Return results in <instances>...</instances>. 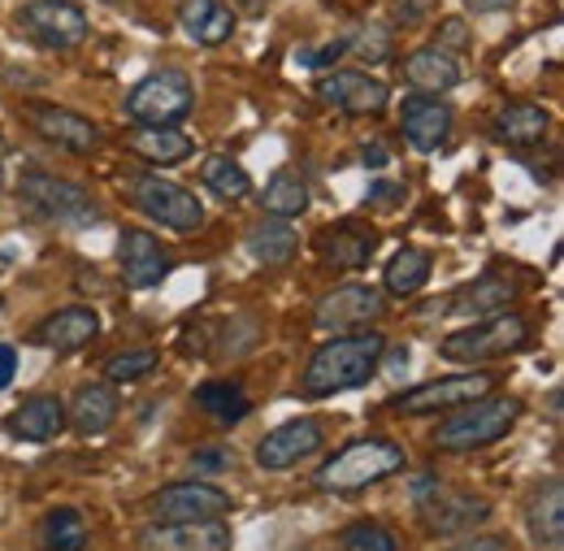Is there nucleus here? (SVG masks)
I'll use <instances>...</instances> for the list:
<instances>
[{
	"mask_svg": "<svg viewBox=\"0 0 564 551\" xmlns=\"http://www.w3.org/2000/svg\"><path fill=\"white\" fill-rule=\"evenodd\" d=\"M131 201H135V208H140L143 217L161 222V226L174 230V235H192V230L205 226V205H200V196L187 192V187H178L174 179L135 174V183H131Z\"/></svg>",
	"mask_w": 564,
	"mask_h": 551,
	"instance_id": "0eeeda50",
	"label": "nucleus"
},
{
	"mask_svg": "<svg viewBox=\"0 0 564 551\" xmlns=\"http://www.w3.org/2000/svg\"><path fill=\"white\" fill-rule=\"evenodd\" d=\"M495 374L487 369H465V374H447V378H434V382H417L409 391L395 396V409L404 417H434V413H452L478 396L495 391Z\"/></svg>",
	"mask_w": 564,
	"mask_h": 551,
	"instance_id": "1a4fd4ad",
	"label": "nucleus"
},
{
	"mask_svg": "<svg viewBox=\"0 0 564 551\" xmlns=\"http://www.w3.org/2000/svg\"><path fill=\"white\" fill-rule=\"evenodd\" d=\"M196 404L209 417H217L221 425H239L243 417L252 413V400L243 396L239 382H205V387L196 391Z\"/></svg>",
	"mask_w": 564,
	"mask_h": 551,
	"instance_id": "473e14b6",
	"label": "nucleus"
},
{
	"mask_svg": "<svg viewBox=\"0 0 564 551\" xmlns=\"http://www.w3.org/2000/svg\"><path fill=\"white\" fill-rule=\"evenodd\" d=\"M400 127H404V139L417 148V152H438L452 127H456V114L452 105H443V96H404V114H400Z\"/></svg>",
	"mask_w": 564,
	"mask_h": 551,
	"instance_id": "f3484780",
	"label": "nucleus"
},
{
	"mask_svg": "<svg viewBox=\"0 0 564 551\" xmlns=\"http://www.w3.org/2000/svg\"><path fill=\"white\" fill-rule=\"evenodd\" d=\"M365 165H387V152L382 148H365Z\"/></svg>",
	"mask_w": 564,
	"mask_h": 551,
	"instance_id": "de8ad7c7",
	"label": "nucleus"
},
{
	"mask_svg": "<svg viewBox=\"0 0 564 551\" xmlns=\"http://www.w3.org/2000/svg\"><path fill=\"white\" fill-rule=\"evenodd\" d=\"M96 335H100V313L87 309V304L57 309V313H48V317L31 331V339L40 347H48V352H78V347L91 344Z\"/></svg>",
	"mask_w": 564,
	"mask_h": 551,
	"instance_id": "6ab92c4d",
	"label": "nucleus"
},
{
	"mask_svg": "<svg viewBox=\"0 0 564 551\" xmlns=\"http://www.w3.org/2000/svg\"><path fill=\"white\" fill-rule=\"evenodd\" d=\"M4 430L22 443H53L66 430V404L57 396H31L4 417Z\"/></svg>",
	"mask_w": 564,
	"mask_h": 551,
	"instance_id": "5701e85b",
	"label": "nucleus"
},
{
	"mask_svg": "<svg viewBox=\"0 0 564 551\" xmlns=\"http://www.w3.org/2000/svg\"><path fill=\"white\" fill-rule=\"evenodd\" d=\"M178 26H183V35L192 44L217 48V44H226L235 35L239 18H235V9L226 0H183L178 4Z\"/></svg>",
	"mask_w": 564,
	"mask_h": 551,
	"instance_id": "4be33fe9",
	"label": "nucleus"
},
{
	"mask_svg": "<svg viewBox=\"0 0 564 551\" xmlns=\"http://www.w3.org/2000/svg\"><path fill=\"white\" fill-rule=\"evenodd\" d=\"M143 551H230L226 521H170L143 534Z\"/></svg>",
	"mask_w": 564,
	"mask_h": 551,
	"instance_id": "412c9836",
	"label": "nucleus"
},
{
	"mask_svg": "<svg viewBox=\"0 0 564 551\" xmlns=\"http://www.w3.org/2000/svg\"><path fill=\"white\" fill-rule=\"evenodd\" d=\"M261 208H265V217H282V222L300 217V213L308 208V183H304V174L279 170V174L265 183V192H261Z\"/></svg>",
	"mask_w": 564,
	"mask_h": 551,
	"instance_id": "7c9ffc66",
	"label": "nucleus"
},
{
	"mask_svg": "<svg viewBox=\"0 0 564 551\" xmlns=\"http://www.w3.org/2000/svg\"><path fill=\"white\" fill-rule=\"evenodd\" d=\"M230 508H235V499L213 483H174L152 495L156 526H170V521H221Z\"/></svg>",
	"mask_w": 564,
	"mask_h": 551,
	"instance_id": "9b49d317",
	"label": "nucleus"
},
{
	"mask_svg": "<svg viewBox=\"0 0 564 551\" xmlns=\"http://www.w3.org/2000/svg\"><path fill=\"white\" fill-rule=\"evenodd\" d=\"M317 100L339 114L365 118V114H382L391 105V87L365 69H330L326 78H317Z\"/></svg>",
	"mask_w": 564,
	"mask_h": 551,
	"instance_id": "f8f14e48",
	"label": "nucleus"
},
{
	"mask_svg": "<svg viewBox=\"0 0 564 551\" xmlns=\"http://www.w3.org/2000/svg\"><path fill=\"white\" fill-rule=\"evenodd\" d=\"M140 161L148 165H156V170H170V165H183L187 156H192V136H183L178 127H131L127 139H122Z\"/></svg>",
	"mask_w": 564,
	"mask_h": 551,
	"instance_id": "bb28decb",
	"label": "nucleus"
},
{
	"mask_svg": "<svg viewBox=\"0 0 564 551\" xmlns=\"http://www.w3.org/2000/svg\"><path fill=\"white\" fill-rule=\"evenodd\" d=\"M474 40H469V26L460 22V18H443L438 22V48L443 53H465Z\"/></svg>",
	"mask_w": 564,
	"mask_h": 551,
	"instance_id": "58836bf2",
	"label": "nucleus"
},
{
	"mask_svg": "<svg viewBox=\"0 0 564 551\" xmlns=\"http://www.w3.org/2000/svg\"><path fill=\"white\" fill-rule=\"evenodd\" d=\"M525 413V404L517 396H478L460 409H452V417L438 425L434 434V447L438 452H452V456H465V452H482L499 439H508L517 430V421Z\"/></svg>",
	"mask_w": 564,
	"mask_h": 551,
	"instance_id": "f03ea898",
	"label": "nucleus"
},
{
	"mask_svg": "<svg viewBox=\"0 0 564 551\" xmlns=\"http://www.w3.org/2000/svg\"><path fill=\"white\" fill-rule=\"evenodd\" d=\"M387 352H391V374H400V378H404V374H409V365H413V352H409V344H404V347L387 344Z\"/></svg>",
	"mask_w": 564,
	"mask_h": 551,
	"instance_id": "a18cd8bd",
	"label": "nucleus"
},
{
	"mask_svg": "<svg viewBox=\"0 0 564 551\" xmlns=\"http://www.w3.org/2000/svg\"><path fill=\"white\" fill-rule=\"evenodd\" d=\"M122 109L140 127H178L196 109V83L183 69H156L127 91Z\"/></svg>",
	"mask_w": 564,
	"mask_h": 551,
	"instance_id": "39448f33",
	"label": "nucleus"
},
{
	"mask_svg": "<svg viewBox=\"0 0 564 551\" xmlns=\"http://www.w3.org/2000/svg\"><path fill=\"white\" fill-rule=\"evenodd\" d=\"M339 548L344 551H400V539H395L387 526H378V521H356V526L344 530Z\"/></svg>",
	"mask_w": 564,
	"mask_h": 551,
	"instance_id": "c9c22d12",
	"label": "nucleus"
},
{
	"mask_svg": "<svg viewBox=\"0 0 564 551\" xmlns=\"http://www.w3.org/2000/svg\"><path fill=\"white\" fill-rule=\"evenodd\" d=\"M13 378H18V347L0 344V391H4Z\"/></svg>",
	"mask_w": 564,
	"mask_h": 551,
	"instance_id": "79ce46f5",
	"label": "nucleus"
},
{
	"mask_svg": "<svg viewBox=\"0 0 564 551\" xmlns=\"http://www.w3.org/2000/svg\"><path fill=\"white\" fill-rule=\"evenodd\" d=\"M313 248H317V257H322L326 266L352 274V270H365V266L373 261L378 235H373L365 222H330V226H322V230L313 235Z\"/></svg>",
	"mask_w": 564,
	"mask_h": 551,
	"instance_id": "dca6fc26",
	"label": "nucleus"
},
{
	"mask_svg": "<svg viewBox=\"0 0 564 551\" xmlns=\"http://www.w3.org/2000/svg\"><path fill=\"white\" fill-rule=\"evenodd\" d=\"M547 127H552L547 109H543V105H525V100L503 105L491 122L495 139H499L503 148H534V143L547 139Z\"/></svg>",
	"mask_w": 564,
	"mask_h": 551,
	"instance_id": "cd10ccee",
	"label": "nucleus"
},
{
	"mask_svg": "<svg viewBox=\"0 0 564 551\" xmlns=\"http://www.w3.org/2000/svg\"><path fill=\"white\" fill-rule=\"evenodd\" d=\"M530 322L521 317V313H491V317H478V322H469V326H460V331H452L438 352H443V360H452V365H465V369H478V365H491V360H503V356H512V352H521V347H530Z\"/></svg>",
	"mask_w": 564,
	"mask_h": 551,
	"instance_id": "20e7f679",
	"label": "nucleus"
},
{
	"mask_svg": "<svg viewBox=\"0 0 564 551\" xmlns=\"http://www.w3.org/2000/svg\"><path fill=\"white\" fill-rule=\"evenodd\" d=\"M430 270H434V261H430V252L422 248H400L391 261H387V270H382V291L387 295H417L425 282H430Z\"/></svg>",
	"mask_w": 564,
	"mask_h": 551,
	"instance_id": "c756f323",
	"label": "nucleus"
},
{
	"mask_svg": "<svg viewBox=\"0 0 564 551\" xmlns=\"http://www.w3.org/2000/svg\"><path fill=\"white\" fill-rule=\"evenodd\" d=\"M452 551H512V543L499 539V534H478V539H469V543H460V548Z\"/></svg>",
	"mask_w": 564,
	"mask_h": 551,
	"instance_id": "a19ab883",
	"label": "nucleus"
},
{
	"mask_svg": "<svg viewBox=\"0 0 564 551\" xmlns=\"http://www.w3.org/2000/svg\"><path fill=\"white\" fill-rule=\"evenodd\" d=\"M344 53H348V40H335V44H326V48H300V53H295V66L326 69V66H335Z\"/></svg>",
	"mask_w": 564,
	"mask_h": 551,
	"instance_id": "4c0bfd02",
	"label": "nucleus"
},
{
	"mask_svg": "<svg viewBox=\"0 0 564 551\" xmlns=\"http://www.w3.org/2000/svg\"><path fill=\"white\" fill-rule=\"evenodd\" d=\"M404 78H409V87L422 91V96H443V91L460 87L465 69H460V57H456V53H443L438 44H430V48H417V53L404 57Z\"/></svg>",
	"mask_w": 564,
	"mask_h": 551,
	"instance_id": "b1692460",
	"label": "nucleus"
},
{
	"mask_svg": "<svg viewBox=\"0 0 564 551\" xmlns=\"http://www.w3.org/2000/svg\"><path fill=\"white\" fill-rule=\"evenodd\" d=\"M230 465V456L221 452V447H205V452H196V469H226Z\"/></svg>",
	"mask_w": 564,
	"mask_h": 551,
	"instance_id": "37998d69",
	"label": "nucleus"
},
{
	"mask_svg": "<svg viewBox=\"0 0 564 551\" xmlns=\"http://www.w3.org/2000/svg\"><path fill=\"white\" fill-rule=\"evenodd\" d=\"M0 183H4V170H0Z\"/></svg>",
	"mask_w": 564,
	"mask_h": 551,
	"instance_id": "8fccbe9b",
	"label": "nucleus"
},
{
	"mask_svg": "<svg viewBox=\"0 0 564 551\" xmlns=\"http://www.w3.org/2000/svg\"><path fill=\"white\" fill-rule=\"evenodd\" d=\"M18 26L40 48H53V53H70L91 35V22L78 0H26L18 9Z\"/></svg>",
	"mask_w": 564,
	"mask_h": 551,
	"instance_id": "6e6552de",
	"label": "nucleus"
},
{
	"mask_svg": "<svg viewBox=\"0 0 564 551\" xmlns=\"http://www.w3.org/2000/svg\"><path fill=\"white\" fill-rule=\"evenodd\" d=\"M382 352H387V339L378 331H369V326L335 335V339H326L308 356L300 391L308 400H322V396H335V391H356V387H365L378 374Z\"/></svg>",
	"mask_w": 564,
	"mask_h": 551,
	"instance_id": "f257e3e1",
	"label": "nucleus"
},
{
	"mask_svg": "<svg viewBox=\"0 0 564 551\" xmlns=\"http://www.w3.org/2000/svg\"><path fill=\"white\" fill-rule=\"evenodd\" d=\"M525 534L534 548H561L564 539V486L561 478H547V483H534V490L525 495Z\"/></svg>",
	"mask_w": 564,
	"mask_h": 551,
	"instance_id": "aec40b11",
	"label": "nucleus"
},
{
	"mask_svg": "<svg viewBox=\"0 0 564 551\" xmlns=\"http://www.w3.org/2000/svg\"><path fill=\"white\" fill-rule=\"evenodd\" d=\"M113 421H118V391H113L109 382H87V387L74 391L70 409H66V425H70L74 434L96 439V434H105Z\"/></svg>",
	"mask_w": 564,
	"mask_h": 551,
	"instance_id": "393cba45",
	"label": "nucleus"
},
{
	"mask_svg": "<svg viewBox=\"0 0 564 551\" xmlns=\"http://www.w3.org/2000/svg\"><path fill=\"white\" fill-rule=\"evenodd\" d=\"M0 152H4V136H0Z\"/></svg>",
	"mask_w": 564,
	"mask_h": 551,
	"instance_id": "09e8293b",
	"label": "nucleus"
},
{
	"mask_svg": "<svg viewBox=\"0 0 564 551\" xmlns=\"http://www.w3.org/2000/svg\"><path fill=\"white\" fill-rule=\"evenodd\" d=\"M118 266H122L127 287L148 291V287H156L161 278L170 274V252H165V244H161L152 230L127 226V230L118 235Z\"/></svg>",
	"mask_w": 564,
	"mask_h": 551,
	"instance_id": "2eb2a0df",
	"label": "nucleus"
},
{
	"mask_svg": "<svg viewBox=\"0 0 564 551\" xmlns=\"http://www.w3.org/2000/svg\"><path fill=\"white\" fill-rule=\"evenodd\" d=\"M387 313V295L378 287H365V282H344L335 291H326L313 309V322L322 331H335V335H348V331H365L369 322H378Z\"/></svg>",
	"mask_w": 564,
	"mask_h": 551,
	"instance_id": "9d476101",
	"label": "nucleus"
},
{
	"mask_svg": "<svg viewBox=\"0 0 564 551\" xmlns=\"http://www.w3.org/2000/svg\"><path fill=\"white\" fill-rule=\"evenodd\" d=\"M322 443H326V430H322L313 417H291V421L274 425V430L257 443V469H265V474L295 469L304 456L322 452Z\"/></svg>",
	"mask_w": 564,
	"mask_h": 551,
	"instance_id": "ddd939ff",
	"label": "nucleus"
},
{
	"mask_svg": "<svg viewBox=\"0 0 564 551\" xmlns=\"http://www.w3.org/2000/svg\"><path fill=\"white\" fill-rule=\"evenodd\" d=\"M430 4H434V0H395V18H400L404 26H413V22H422L425 13H430Z\"/></svg>",
	"mask_w": 564,
	"mask_h": 551,
	"instance_id": "ea45409f",
	"label": "nucleus"
},
{
	"mask_svg": "<svg viewBox=\"0 0 564 551\" xmlns=\"http://www.w3.org/2000/svg\"><path fill=\"white\" fill-rule=\"evenodd\" d=\"M422 512H425V530H430V534L452 539V534H465V530H474L478 521H487V517H491V504L478 499V495L443 490V486H438L422 504Z\"/></svg>",
	"mask_w": 564,
	"mask_h": 551,
	"instance_id": "a211bd4d",
	"label": "nucleus"
},
{
	"mask_svg": "<svg viewBox=\"0 0 564 551\" xmlns=\"http://www.w3.org/2000/svg\"><path fill=\"white\" fill-rule=\"evenodd\" d=\"M344 40H348V53H356V57L369 62V66L391 62V35H387V26H378V22L356 26L352 35H344Z\"/></svg>",
	"mask_w": 564,
	"mask_h": 551,
	"instance_id": "f704fd0d",
	"label": "nucleus"
},
{
	"mask_svg": "<svg viewBox=\"0 0 564 551\" xmlns=\"http://www.w3.org/2000/svg\"><path fill=\"white\" fill-rule=\"evenodd\" d=\"M517 0H465V9L469 13H478V18H487V13H508Z\"/></svg>",
	"mask_w": 564,
	"mask_h": 551,
	"instance_id": "c03bdc74",
	"label": "nucleus"
},
{
	"mask_svg": "<svg viewBox=\"0 0 564 551\" xmlns=\"http://www.w3.org/2000/svg\"><path fill=\"white\" fill-rule=\"evenodd\" d=\"M200 183L209 187L213 196H221V201H248V196H252V174H248L235 156H226V152L205 156V165H200Z\"/></svg>",
	"mask_w": 564,
	"mask_h": 551,
	"instance_id": "2f4dec72",
	"label": "nucleus"
},
{
	"mask_svg": "<svg viewBox=\"0 0 564 551\" xmlns=\"http://www.w3.org/2000/svg\"><path fill=\"white\" fill-rule=\"evenodd\" d=\"M243 244H248V252H252L261 266H286V261L295 257V248H300V235H295L291 222H282V217H261V222L248 226Z\"/></svg>",
	"mask_w": 564,
	"mask_h": 551,
	"instance_id": "c85d7f7f",
	"label": "nucleus"
},
{
	"mask_svg": "<svg viewBox=\"0 0 564 551\" xmlns=\"http://www.w3.org/2000/svg\"><path fill=\"white\" fill-rule=\"evenodd\" d=\"M517 278L512 274H482L474 282H465L460 291L447 295V313H478V317H491V313H503L512 300H517Z\"/></svg>",
	"mask_w": 564,
	"mask_h": 551,
	"instance_id": "a878e982",
	"label": "nucleus"
},
{
	"mask_svg": "<svg viewBox=\"0 0 564 551\" xmlns=\"http://www.w3.org/2000/svg\"><path fill=\"white\" fill-rule=\"evenodd\" d=\"M18 196L44 222H57V226H96L100 222V208L91 201V192L70 183V179L48 174V170H26L18 183Z\"/></svg>",
	"mask_w": 564,
	"mask_h": 551,
	"instance_id": "423d86ee",
	"label": "nucleus"
},
{
	"mask_svg": "<svg viewBox=\"0 0 564 551\" xmlns=\"http://www.w3.org/2000/svg\"><path fill=\"white\" fill-rule=\"evenodd\" d=\"M404 465H409V456H404V447H400L395 439L365 434V439H352L348 447H339V452L317 469V486L330 490V495H352V490H365V486L400 474Z\"/></svg>",
	"mask_w": 564,
	"mask_h": 551,
	"instance_id": "7ed1b4c3",
	"label": "nucleus"
},
{
	"mask_svg": "<svg viewBox=\"0 0 564 551\" xmlns=\"http://www.w3.org/2000/svg\"><path fill=\"white\" fill-rule=\"evenodd\" d=\"M26 122L40 139H48L53 148L74 152V156H87L100 148V127L83 114H74L66 105H31L26 109Z\"/></svg>",
	"mask_w": 564,
	"mask_h": 551,
	"instance_id": "4468645a",
	"label": "nucleus"
},
{
	"mask_svg": "<svg viewBox=\"0 0 564 551\" xmlns=\"http://www.w3.org/2000/svg\"><path fill=\"white\" fill-rule=\"evenodd\" d=\"M404 196V187H373L365 201H400Z\"/></svg>",
	"mask_w": 564,
	"mask_h": 551,
	"instance_id": "49530a36",
	"label": "nucleus"
},
{
	"mask_svg": "<svg viewBox=\"0 0 564 551\" xmlns=\"http://www.w3.org/2000/svg\"><path fill=\"white\" fill-rule=\"evenodd\" d=\"M44 551H83L87 548V521L78 508H53L40 530Z\"/></svg>",
	"mask_w": 564,
	"mask_h": 551,
	"instance_id": "72a5a7b5",
	"label": "nucleus"
},
{
	"mask_svg": "<svg viewBox=\"0 0 564 551\" xmlns=\"http://www.w3.org/2000/svg\"><path fill=\"white\" fill-rule=\"evenodd\" d=\"M156 369V352L152 347H131V352H118L109 365H105V378L109 382H140Z\"/></svg>",
	"mask_w": 564,
	"mask_h": 551,
	"instance_id": "e433bc0d",
	"label": "nucleus"
}]
</instances>
